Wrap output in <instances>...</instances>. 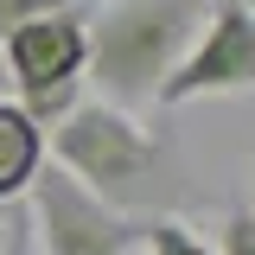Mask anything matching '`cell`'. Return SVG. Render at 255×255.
Masks as SVG:
<instances>
[{
  "instance_id": "cell-6",
  "label": "cell",
  "mask_w": 255,
  "mask_h": 255,
  "mask_svg": "<svg viewBox=\"0 0 255 255\" xmlns=\"http://www.w3.org/2000/svg\"><path fill=\"white\" fill-rule=\"evenodd\" d=\"M38 172H45V128L13 96H0V204L26 198Z\"/></svg>"
},
{
  "instance_id": "cell-1",
  "label": "cell",
  "mask_w": 255,
  "mask_h": 255,
  "mask_svg": "<svg viewBox=\"0 0 255 255\" xmlns=\"http://www.w3.org/2000/svg\"><path fill=\"white\" fill-rule=\"evenodd\" d=\"M217 0H102L90 13V64L83 77L96 83L102 102L128 115L159 109L166 77L179 70L191 38Z\"/></svg>"
},
{
  "instance_id": "cell-2",
  "label": "cell",
  "mask_w": 255,
  "mask_h": 255,
  "mask_svg": "<svg viewBox=\"0 0 255 255\" xmlns=\"http://www.w3.org/2000/svg\"><path fill=\"white\" fill-rule=\"evenodd\" d=\"M45 147L58 153L64 179H77L109 211L147 204L166 185V134H153L140 115H128V109L102 102V96L70 102L58 122L45 128Z\"/></svg>"
},
{
  "instance_id": "cell-8",
  "label": "cell",
  "mask_w": 255,
  "mask_h": 255,
  "mask_svg": "<svg viewBox=\"0 0 255 255\" xmlns=\"http://www.w3.org/2000/svg\"><path fill=\"white\" fill-rule=\"evenodd\" d=\"M64 6H77V0H0V38L32 26V19H45V13H64Z\"/></svg>"
},
{
  "instance_id": "cell-12",
  "label": "cell",
  "mask_w": 255,
  "mask_h": 255,
  "mask_svg": "<svg viewBox=\"0 0 255 255\" xmlns=\"http://www.w3.org/2000/svg\"><path fill=\"white\" fill-rule=\"evenodd\" d=\"M236 6H249V13H255V0H236Z\"/></svg>"
},
{
  "instance_id": "cell-9",
  "label": "cell",
  "mask_w": 255,
  "mask_h": 255,
  "mask_svg": "<svg viewBox=\"0 0 255 255\" xmlns=\"http://www.w3.org/2000/svg\"><path fill=\"white\" fill-rule=\"evenodd\" d=\"M223 255H255V211L249 204L223 211Z\"/></svg>"
},
{
  "instance_id": "cell-11",
  "label": "cell",
  "mask_w": 255,
  "mask_h": 255,
  "mask_svg": "<svg viewBox=\"0 0 255 255\" xmlns=\"http://www.w3.org/2000/svg\"><path fill=\"white\" fill-rule=\"evenodd\" d=\"M0 96H6V58H0Z\"/></svg>"
},
{
  "instance_id": "cell-5",
  "label": "cell",
  "mask_w": 255,
  "mask_h": 255,
  "mask_svg": "<svg viewBox=\"0 0 255 255\" xmlns=\"http://www.w3.org/2000/svg\"><path fill=\"white\" fill-rule=\"evenodd\" d=\"M243 90H255V13L236 0H217L191 38V51L179 58V70L166 77L159 109H179L198 96H243Z\"/></svg>"
},
{
  "instance_id": "cell-4",
  "label": "cell",
  "mask_w": 255,
  "mask_h": 255,
  "mask_svg": "<svg viewBox=\"0 0 255 255\" xmlns=\"http://www.w3.org/2000/svg\"><path fill=\"white\" fill-rule=\"evenodd\" d=\"M32 230L45 255H134L147 243V217L109 211L102 198L64 179V172H38L32 179Z\"/></svg>"
},
{
  "instance_id": "cell-10",
  "label": "cell",
  "mask_w": 255,
  "mask_h": 255,
  "mask_svg": "<svg viewBox=\"0 0 255 255\" xmlns=\"http://www.w3.org/2000/svg\"><path fill=\"white\" fill-rule=\"evenodd\" d=\"M243 204H249V211H255V166H249V198H243Z\"/></svg>"
},
{
  "instance_id": "cell-3",
  "label": "cell",
  "mask_w": 255,
  "mask_h": 255,
  "mask_svg": "<svg viewBox=\"0 0 255 255\" xmlns=\"http://www.w3.org/2000/svg\"><path fill=\"white\" fill-rule=\"evenodd\" d=\"M0 58H6V83L19 90V109L38 128H51L77 102L83 64H90V6L77 0L64 13H45L32 26L6 32L0 38Z\"/></svg>"
},
{
  "instance_id": "cell-7",
  "label": "cell",
  "mask_w": 255,
  "mask_h": 255,
  "mask_svg": "<svg viewBox=\"0 0 255 255\" xmlns=\"http://www.w3.org/2000/svg\"><path fill=\"white\" fill-rule=\"evenodd\" d=\"M140 249H147V255H217L204 236H191L179 217H153V223H147V243H140Z\"/></svg>"
}]
</instances>
